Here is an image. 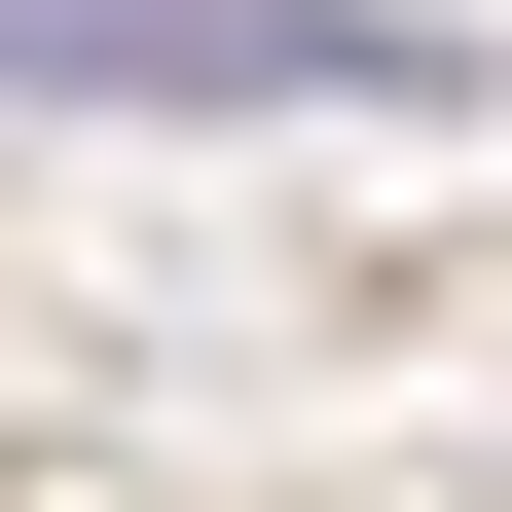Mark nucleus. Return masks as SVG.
Wrapping results in <instances>:
<instances>
[{
	"label": "nucleus",
	"mask_w": 512,
	"mask_h": 512,
	"mask_svg": "<svg viewBox=\"0 0 512 512\" xmlns=\"http://www.w3.org/2000/svg\"><path fill=\"white\" fill-rule=\"evenodd\" d=\"M0 110H439L403 0H0Z\"/></svg>",
	"instance_id": "nucleus-1"
}]
</instances>
